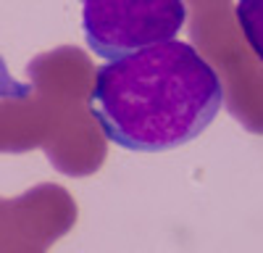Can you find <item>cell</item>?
<instances>
[{"mask_svg":"<svg viewBox=\"0 0 263 253\" xmlns=\"http://www.w3.org/2000/svg\"><path fill=\"white\" fill-rule=\"evenodd\" d=\"M29 93H32V87L18 82L16 77H11L3 56H0V100H24Z\"/></svg>","mask_w":263,"mask_h":253,"instance_id":"277c9868","label":"cell"},{"mask_svg":"<svg viewBox=\"0 0 263 253\" xmlns=\"http://www.w3.org/2000/svg\"><path fill=\"white\" fill-rule=\"evenodd\" d=\"M237 21L242 29L248 45L263 63V0H237Z\"/></svg>","mask_w":263,"mask_h":253,"instance_id":"3957f363","label":"cell"},{"mask_svg":"<svg viewBox=\"0 0 263 253\" xmlns=\"http://www.w3.org/2000/svg\"><path fill=\"white\" fill-rule=\"evenodd\" d=\"M184 19V0H82L87 48L105 61L174 40Z\"/></svg>","mask_w":263,"mask_h":253,"instance_id":"7a4b0ae2","label":"cell"},{"mask_svg":"<svg viewBox=\"0 0 263 253\" xmlns=\"http://www.w3.org/2000/svg\"><path fill=\"white\" fill-rule=\"evenodd\" d=\"M224 105L216 69L177 37L98 69L90 111L103 135L135 153L174 151L200 137Z\"/></svg>","mask_w":263,"mask_h":253,"instance_id":"6da1fadb","label":"cell"}]
</instances>
